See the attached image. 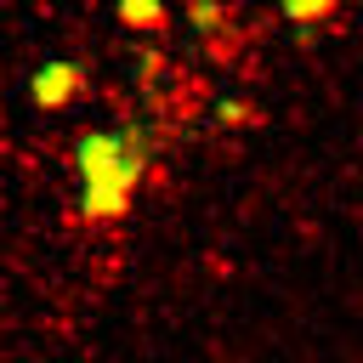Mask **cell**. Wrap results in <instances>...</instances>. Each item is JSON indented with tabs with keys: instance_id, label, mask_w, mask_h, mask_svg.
<instances>
[{
	"instance_id": "cell-2",
	"label": "cell",
	"mask_w": 363,
	"mask_h": 363,
	"mask_svg": "<svg viewBox=\"0 0 363 363\" xmlns=\"http://www.w3.org/2000/svg\"><path fill=\"white\" fill-rule=\"evenodd\" d=\"M68 91H74V68H68V62H45V68L34 74V96H40V102H62Z\"/></svg>"
},
{
	"instance_id": "cell-1",
	"label": "cell",
	"mask_w": 363,
	"mask_h": 363,
	"mask_svg": "<svg viewBox=\"0 0 363 363\" xmlns=\"http://www.w3.org/2000/svg\"><path fill=\"white\" fill-rule=\"evenodd\" d=\"M142 159H147V147H125V136H85V147H79V164H85V216L96 210V216H113L119 210V199H125V187L136 182V170H142Z\"/></svg>"
},
{
	"instance_id": "cell-3",
	"label": "cell",
	"mask_w": 363,
	"mask_h": 363,
	"mask_svg": "<svg viewBox=\"0 0 363 363\" xmlns=\"http://www.w3.org/2000/svg\"><path fill=\"white\" fill-rule=\"evenodd\" d=\"M119 17L125 23H153L159 17V0H119Z\"/></svg>"
},
{
	"instance_id": "cell-4",
	"label": "cell",
	"mask_w": 363,
	"mask_h": 363,
	"mask_svg": "<svg viewBox=\"0 0 363 363\" xmlns=\"http://www.w3.org/2000/svg\"><path fill=\"white\" fill-rule=\"evenodd\" d=\"M216 23H221V11H216L210 0H199V6H193V28H216Z\"/></svg>"
},
{
	"instance_id": "cell-5",
	"label": "cell",
	"mask_w": 363,
	"mask_h": 363,
	"mask_svg": "<svg viewBox=\"0 0 363 363\" xmlns=\"http://www.w3.org/2000/svg\"><path fill=\"white\" fill-rule=\"evenodd\" d=\"M323 6H329V0H284V11H289V17H318Z\"/></svg>"
}]
</instances>
